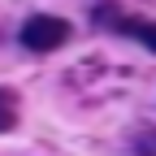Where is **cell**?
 Instances as JSON below:
<instances>
[{
  "mask_svg": "<svg viewBox=\"0 0 156 156\" xmlns=\"http://www.w3.org/2000/svg\"><path fill=\"white\" fill-rule=\"evenodd\" d=\"M17 126V95L13 91H0V134Z\"/></svg>",
  "mask_w": 156,
  "mask_h": 156,
  "instance_id": "2",
  "label": "cell"
},
{
  "mask_svg": "<svg viewBox=\"0 0 156 156\" xmlns=\"http://www.w3.org/2000/svg\"><path fill=\"white\" fill-rule=\"evenodd\" d=\"M69 35H74V26L65 22V17L35 13V17L22 22V48L26 52H56L61 44H69Z\"/></svg>",
  "mask_w": 156,
  "mask_h": 156,
  "instance_id": "1",
  "label": "cell"
},
{
  "mask_svg": "<svg viewBox=\"0 0 156 156\" xmlns=\"http://www.w3.org/2000/svg\"><path fill=\"white\" fill-rule=\"evenodd\" d=\"M134 156H156V130H143L134 139Z\"/></svg>",
  "mask_w": 156,
  "mask_h": 156,
  "instance_id": "3",
  "label": "cell"
},
{
  "mask_svg": "<svg viewBox=\"0 0 156 156\" xmlns=\"http://www.w3.org/2000/svg\"><path fill=\"white\" fill-rule=\"evenodd\" d=\"M134 39H139V44H147V52H156V22H143Z\"/></svg>",
  "mask_w": 156,
  "mask_h": 156,
  "instance_id": "4",
  "label": "cell"
}]
</instances>
